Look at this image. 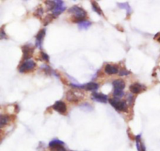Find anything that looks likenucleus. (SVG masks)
<instances>
[{
  "mask_svg": "<svg viewBox=\"0 0 160 151\" xmlns=\"http://www.w3.org/2000/svg\"><path fill=\"white\" fill-rule=\"evenodd\" d=\"M69 12L73 14V17H72V21L73 22L79 24L80 22H82V21H85V18L87 17V13L83 8H80L77 6H74V7H71L69 10Z\"/></svg>",
  "mask_w": 160,
  "mask_h": 151,
  "instance_id": "f257e3e1",
  "label": "nucleus"
},
{
  "mask_svg": "<svg viewBox=\"0 0 160 151\" xmlns=\"http://www.w3.org/2000/svg\"><path fill=\"white\" fill-rule=\"evenodd\" d=\"M129 72L127 71H126V70H121V71H120V76H123V75H128L129 74Z\"/></svg>",
  "mask_w": 160,
  "mask_h": 151,
  "instance_id": "5701e85b",
  "label": "nucleus"
},
{
  "mask_svg": "<svg viewBox=\"0 0 160 151\" xmlns=\"http://www.w3.org/2000/svg\"><path fill=\"white\" fill-rule=\"evenodd\" d=\"M54 18H56V17H54L53 14H49L48 16H46V17H45V18L44 19L45 25H47L48 24L50 23L51 21H52V20L54 19Z\"/></svg>",
  "mask_w": 160,
  "mask_h": 151,
  "instance_id": "6ab92c4d",
  "label": "nucleus"
},
{
  "mask_svg": "<svg viewBox=\"0 0 160 151\" xmlns=\"http://www.w3.org/2000/svg\"><path fill=\"white\" fill-rule=\"evenodd\" d=\"M136 141H137V148L138 151H145V145L141 142V137H140V136L136 137Z\"/></svg>",
  "mask_w": 160,
  "mask_h": 151,
  "instance_id": "dca6fc26",
  "label": "nucleus"
},
{
  "mask_svg": "<svg viewBox=\"0 0 160 151\" xmlns=\"http://www.w3.org/2000/svg\"><path fill=\"white\" fill-rule=\"evenodd\" d=\"M42 14H43V10H42V8H38L35 13H34V15L38 17H42Z\"/></svg>",
  "mask_w": 160,
  "mask_h": 151,
  "instance_id": "412c9836",
  "label": "nucleus"
},
{
  "mask_svg": "<svg viewBox=\"0 0 160 151\" xmlns=\"http://www.w3.org/2000/svg\"><path fill=\"white\" fill-rule=\"evenodd\" d=\"M65 10L66 7L64 6V3H63V1H56L55 7H54L53 10H52L53 11V13H52V14H53L55 17H58L62 12H63V11Z\"/></svg>",
  "mask_w": 160,
  "mask_h": 151,
  "instance_id": "20e7f679",
  "label": "nucleus"
},
{
  "mask_svg": "<svg viewBox=\"0 0 160 151\" xmlns=\"http://www.w3.org/2000/svg\"><path fill=\"white\" fill-rule=\"evenodd\" d=\"M51 151H66V150L63 147V146H56L51 147Z\"/></svg>",
  "mask_w": 160,
  "mask_h": 151,
  "instance_id": "aec40b11",
  "label": "nucleus"
},
{
  "mask_svg": "<svg viewBox=\"0 0 160 151\" xmlns=\"http://www.w3.org/2000/svg\"><path fill=\"white\" fill-rule=\"evenodd\" d=\"M5 36V33H4V31H3V28H2L1 29V38H3V37Z\"/></svg>",
  "mask_w": 160,
  "mask_h": 151,
  "instance_id": "393cba45",
  "label": "nucleus"
},
{
  "mask_svg": "<svg viewBox=\"0 0 160 151\" xmlns=\"http://www.w3.org/2000/svg\"><path fill=\"white\" fill-rule=\"evenodd\" d=\"M145 86H144L143 85L140 84V83H137V82H135L130 86V91L134 94H138L142 91L145 90Z\"/></svg>",
  "mask_w": 160,
  "mask_h": 151,
  "instance_id": "0eeeda50",
  "label": "nucleus"
},
{
  "mask_svg": "<svg viewBox=\"0 0 160 151\" xmlns=\"http://www.w3.org/2000/svg\"><path fill=\"white\" fill-rule=\"evenodd\" d=\"M110 103L113 107L118 111H122V112H126L127 111V104L125 101L120 100V99L114 98V99H110Z\"/></svg>",
  "mask_w": 160,
  "mask_h": 151,
  "instance_id": "f03ea898",
  "label": "nucleus"
},
{
  "mask_svg": "<svg viewBox=\"0 0 160 151\" xmlns=\"http://www.w3.org/2000/svg\"><path fill=\"white\" fill-rule=\"evenodd\" d=\"M91 25V23L90 21H86V20L78 24V27H79V28H80V29H82V30L88 29V27H90Z\"/></svg>",
  "mask_w": 160,
  "mask_h": 151,
  "instance_id": "2eb2a0df",
  "label": "nucleus"
},
{
  "mask_svg": "<svg viewBox=\"0 0 160 151\" xmlns=\"http://www.w3.org/2000/svg\"><path fill=\"white\" fill-rule=\"evenodd\" d=\"M92 99L99 102V103H105L108 100V97L106 95L102 94V93H97V92H94L92 94Z\"/></svg>",
  "mask_w": 160,
  "mask_h": 151,
  "instance_id": "1a4fd4ad",
  "label": "nucleus"
},
{
  "mask_svg": "<svg viewBox=\"0 0 160 151\" xmlns=\"http://www.w3.org/2000/svg\"><path fill=\"white\" fill-rule=\"evenodd\" d=\"M10 117L8 115H1L0 118V125L1 127H3L6 124H8L9 122H10Z\"/></svg>",
  "mask_w": 160,
  "mask_h": 151,
  "instance_id": "4468645a",
  "label": "nucleus"
},
{
  "mask_svg": "<svg viewBox=\"0 0 160 151\" xmlns=\"http://www.w3.org/2000/svg\"><path fill=\"white\" fill-rule=\"evenodd\" d=\"M41 57H42V60L45 61H49V56L46 54L45 53H44V52H42V53H41Z\"/></svg>",
  "mask_w": 160,
  "mask_h": 151,
  "instance_id": "4be33fe9",
  "label": "nucleus"
},
{
  "mask_svg": "<svg viewBox=\"0 0 160 151\" xmlns=\"http://www.w3.org/2000/svg\"><path fill=\"white\" fill-rule=\"evenodd\" d=\"M63 145H64L63 142L59 140V139H54V140H53L52 142H50V143H49V147L51 148V147H56V146H63Z\"/></svg>",
  "mask_w": 160,
  "mask_h": 151,
  "instance_id": "a211bd4d",
  "label": "nucleus"
},
{
  "mask_svg": "<svg viewBox=\"0 0 160 151\" xmlns=\"http://www.w3.org/2000/svg\"><path fill=\"white\" fill-rule=\"evenodd\" d=\"M72 85L75 87V88H83V89L87 91H95L99 88V85L97 83H95V82H89V83H87V84L81 86L75 85Z\"/></svg>",
  "mask_w": 160,
  "mask_h": 151,
  "instance_id": "423d86ee",
  "label": "nucleus"
},
{
  "mask_svg": "<svg viewBox=\"0 0 160 151\" xmlns=\"http://www.w3.org/2000/svg\"><path fill=\"white\" fill-rule=\"evenodd\" d=\"M114 90H123L125 88V82L121 79H116L113 82Z\"/></svg>",
  "mask_w": 160,
  "mask_h": 151,
  "instance_id": "9d476101",
  "label": "nucleus"
},
{
  "mask_svg": "<svg viewBox=\"0 0 160 151\" xmlns=\"http://www.w3.org/2000/svg\"><path fill=\"white\" fill-rule=\"evenodd\" d=\"M35 67L36 63H34V61L31 60H24L19 67V71L21 72V73L31 71L32 70H34Z\"/></svg>",
  "mask_w": 160,
  "mask_h": 151,
  "instance_id": "7ed1b4c3",
  "label": "nucleus"
},
{
  "mask_svg": "<svg viewBox=\"0 0 160 151\" xmlns=\"http://www.w3.org/2000/svg\"><path fill=\"white\" fill-rule=\"evenodd\" d=\"M105 72L108 74H115L119 72V69L116 67L111 64H107L105 67Z\"/></svg>",
  "mask_w": 160,
  "mask_h": 151,
  "instance_id": "f8f14e48",
  "label": "nucleus"
},
{
  "mask_svg": "<svg viewBox=\"0 0 160 151\" xmlns=\"http://www.w3.org/2000/svg\"><path fill=\"white\" fill-rule=\"evenodd\" d=\"M66 99L70 101L71 103H77L79 101V99H78L77 96H76V94L74 93V92L70 91V92H67L66 94Z\"/></svg>",
  "mask_w": 160,
  "mask_h": 151,
  "instance_id": "ddd939ff",
  "label": "nucleus"
},
{
  "mask_svg": "<svg viewBox=\"0 0 160 151\" xmlns=\"http://www.w3.org/2000/svg\"><path fill=\"white\" fill-rule=\"evenodd\" d=\"M45 35V31L44 29L41 30L40 32H38L37 36H36V46H38V48H42V43L44 38V36Z\"/></svg>",
  "mask_w": 160,
  "mask_h": 151,
  "instance_id": "9b49d317",
  "label": "nucleus"
},
{
  "mask_svg": "<svg viewBox=\"0 0 160 151\" xmlns=\"http://www.w3.org/2000/svg\"><path fill=\"white\" fill-rule=\"evenodd\" d=\"M22 51H23V60H28L31 57L32 53H33V51H34V49L31 48V47L28 46V45H26V46L22 47Z\"/></svg>",
  "mask_w": 160,
  "mask_h": 151,
  "instance_id": "6e6552de",
  "label": "nucleus"
},
{
  "mask_svg": "<svg viewBox=\"0 0 160 151\" xmlns=\"http://www.w3.org/2000/svg\"><path fill=\"white\" fill-rule=\"evenodd\" d=\"M53 110H55L56 111H57L58 113H61V114H64L66 113V110H67V107L66 103L63 101H56L54 105L53 106Z\"/></svg>",
  "mask_w": 160,
  "mask_h": 151,
  "instance_id": "39448f33",
  "label": "nucleus"
},
{
  "mask_svg": "<svg viewBox=\"0 0 160 151\" xmlns=\"http://www.w3.org/2000/svg\"><path fill=\"white\" fill-rule=\"evenodd\" d=\"M91 5H92L93 10H95V12L99 13V15H103V13H102V11L101 10V9H100V7H99V4H98L97 2L93 1V2H91Z\"/></svg>",
  "mask_w": 160,
  "mask_h": 151,
  "instance_id": "f3484780",
  "label": "nucleus"
},
{
  "mask_svg": "<svg viewBox=\"0 0 160 151\" xmlns=\"http://www.w3.org/2000/svg\"><path fill=\"white\" fill-rule=\"evenodd\" d=\"M155 39H156L159 42H160V33H159L157 35H156V37H155Z\"/></svg>",
  "mask_w": 160,
  "mask_h": 151,
  "instance_id": "b1692460",
  "label": "nucleus"
}]
</instances>
